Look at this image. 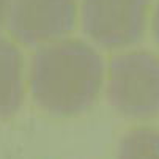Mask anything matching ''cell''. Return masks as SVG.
I'll list each match as a JSON object with an SVG mask.
<instances>
[{"mask_svg":"<svg viewBox=\"0 0 159 159\" xmlns=\"http://www.w3.org/2000/svg\"><path fill=\"white\" fill-rule=\"evenodd\" d=\"M104 82V61L87 43L61 39L33 54L29 85L35 102L52 115L73 117L98 98Z\"/></svg>","mask_w":159,"mask_h":159,"instance_id":"6da1fadb","label":"cell"},{"mask_svg":"<svg viewBox=\"0 0 159 159\" xmlns=\"http://www.w3.org/2000/svg\"><path fill=\"white\" fill-rule=\"evenodd\" d=\"M107 98L128 118H150L159 112V57L132 51L113 57L107 71Z\"/></svg>","mask_w":159,"mask_h":159,"instance_id":"7a4b0ae2","label":"cell"},{"mask_svg":"<svg viewBox=\"0 0 159 159\" xmlns=\"http://www.w3.org/2000/svg\"><path fill=\"white\" fill-rule=\"evenodd\" d=\"M148 0H82L87 35L104 48L139 41L147 22Z\"/></svg>","mask_w":159,"mask_h":159,"instance_id":"3957f363","label":"cell"},{"mask_svg":"<svg viewBox=\"0 0 159 159\" xmlns=\"http://www.w3.org/2000/svg\"><path fill=\"white\" fill-rule=\"evenodd\" d=\"M74 20L76 0H14L5 25L19 43L33 46L70 33Z\"/></svg>","mask_w":159,"mask_h":159,"instance_id":"277c9868","label":"cell"},{"mask_svg":"<svg viewBox=\"0 0 159 159\" xmlns=\"http://www.w3.org/2000/svg\"><path fill=\"white\" fill-rule=\"evenodd\" d=\"M24 58L13 41L0 36V118L13 117L24 102Z\"/></svg>","mask_w":159,"mask_h":159,"instance_id":"5b68a950","label":"cell"},{"mask_svg":"<svg viewBox=\"0 0 159 159\" xmlns=\"http://www.w3.org/2000/svg\"><path fill=\"white\" fill-rule=\"evenodd\" d=\"M117 159H159V131L135 128L120 140Z\"/></svg>","mask_w":159,"mask_h":159,"instance_id":"8992f818","label":"cell"},{"mask_svg":"<svg viewBox=\"0 0 159 159\" xmlns=\"http://www.w3.org/2000/svg\"><path fill=\"white\" fill-rule=\"evenodd\" d=\"M14 3V0H0V27L7 24V17Z\"/></svg>","mask_w":159,"mask_h":159,"instance_id":"52a82bcc","label":"cell"},{"mask_svg":"<svg viewBox=\"0 0 159 159\" xmlns=\"http://www.w3.org/2000/svg\"><path fill=\"white\" fill-rule=\"evenodd\" d=\"M154 33H156L157 41H159V5H157L156 13H154Z\"/></svg>","mask_w":159,"mask_h":159,"instance_id":"ba28073f","label":"cell"}]
</instances>
